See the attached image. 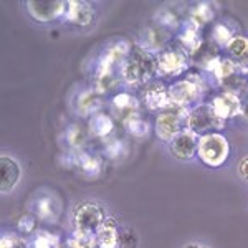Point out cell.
I'll return each instance as SVG.
<instances>
[{"mask_svg": "<svg viewBox=\"0 0 248 248\" xmlns=\"http://www.w3.org/2000/svg\"><path fill=\"white\" fill-rule=\"evenodd\" d=\"M73 154V169H78L88 177H98L103 170V159L93 153H71Z\"/></svg>", "mask_w": 248, "mask_h": 248, "instance_id": "19", "label": "cell"}, {"mask_svg": "<svg viewBox=\"0 0 248 248\" xmlns=\"http://www.w3.org/2000/svg\"><path fill=\"white\" fill-rule=\"evenodd\" d=\"M121 233L114 218H106L103 227L96 233L98 248H121Z\"/></svg>", "mask_w": 248, "mask_h": 248, "instance_id": "20", "label": "cell"}, {"mask_svg": "<svg viewBox=\"0 0 248 248\" xmlns=\"http://www.w3.org/2000/svg\"><path fill=\"white\" fill-rule=\"evenodd\" d=\"M142 105L157 113L169 108V85H166L162 79H154L146 85L142 91Z\"/></svg>", "mask_w": 248, "mask_h": 248, "instance_id": "17", "label": "cell"}, {"mask_svg": "<svg viewBox=\"0 0 248 248\" xmlns=\"http://www.w3.org/2000/svg\"><path fill=\"white\" fill-rule=\"evenodd\" d=\"M225 124V121H222L214 113L209 103H199L194 108H190L186 118V129L199 138L209 133H222Z\"/></svg>", "mask_w": 248, "mask_h": 248, "instance_id": "5", "label": "cell"}, {"mask_svg": "<svg viewBox=\"0 0 248 248\" xmlns=\"http://www.w3.org/2000/svg\"><path fill=\"white\" fill-rule=\"evenodd\" d=\"M0 248H31L30 242L17 232H2L0 233Z\"/></svg>", "mask_w": 248, "mask_h": 248, "instance_id": "27", "label": "cell"}, {"mask_svg": "<svg viewBox=\"0 0 248 248\" xmlns=\"http://www.w3.org/2000/svg\"><path fill=\"white\" fill-rule=\"evenodd\" d=\"M105 207L96 201H81L77 203L71 215L73 232L83 235H96L106 222Z\"/></svg>", "mask_w": 248, "mask_h": 248, "instance_id": "4", "label": "cell"}, {"mask_svg": "<svg viewBox=\"0 0 248 248\" xmlns=\"http://www.w3.org/2000/svg\"><path fill=\"white\" fill-rule=\"evenodd\" d=\"M96 18V10L93 3L85 2V0H68L66 2V10L63 15V20L70 25L75 27H90L93 25Z\"/></svg>", "mask_w": 248, "mask_h": 248, "instance_id": "15", "label": "cell"}, {"mask_svg": "<svg viewBox=\"0 0 248 248\" xmlns=\"http://www.w3.org/2000/svg\"><path fill=\"white\" fill-rule=\"evenodd\" d=\"M29 212H31L37 217L38 222L55 223L60 217V212H62V202L53 192L42 190L31 201Z\"/></svg>", "mask_w": 248, "mask_h": 248, "instance_id": "9", "label": "cell"}, {"mask_svg": "<svg viewBox=\"0 0 248 248\" xmlns=\"http://www.w3.org/2000/svg\"><path fill=\"white\" fill-rule=\"evenodd\" d=\"M197 142H199V136L184 129L181 134H177L169 142V153L177 161L189 162L197 155Z\"/></svg>", "mask_w": 248, "mask_h": 248, "instance_id": "16", "label": "cell"}, {"mask_svg": "<svg viewBox=\"0 0 248 248\" xmlns=\"http://www.w3.org/2000/svg\"><path fill=\"white\" fill-rule=\"evenodd\" d=\"M220 51H222V48H218L215 43H212L210 40H203L202 45L190 55V65H195L201 70L214 73L220 58H222Z\"/></svg>", "mask_w": 248, "mask_h": 248, "instance_id": "18", "label": "cell"}, {"mask_svg": "<svg viewBox=\"0 0 248 248\" xmlns=\"http://www.w3.org/2000/svg\"><path fill=\"white\" fill-rule=\"evenodd\" d=\"M232 146L223 133H209L199 138L197 142V161L210 169H218L225 166L230 159Z\"/></svg>", "mask_w": 248, "mask_h": 248, "instance_id": "3", "label": "cell"}, {"mask_svg": "<svg viewBox=\"0 0 248 248\" xmlns=\"http://www.w3.org/2000/svg\"><path fill=\"white\" fill-rule=\"evenodd\" d=\"M114 129H116L114 118L108 113H103V111L88 119V133L94 136V138L106 139L114 133Z\"/></svg>", "mask_w": 248, "mask_h": 248, "instance_id": "21", "label": "cell"}, {"mask_svg": "<svg viewBox=\"0 0 248 248\" xmlns=\"http://www.w3.org/2000/svg\"><path fill=\"white\" fill-rule=\"evenodd\" d=\"M111 116L114 118V121H119L126 124L129 119H133L134 116L139 114V99L134 94L121 91V93H114L111 98Z\"/></svg>", "mask_w": 248, "mask_h": 248, "instance_id": "14", "label": "cell"}, {"mask_svg": "<svg viewBox=\"0 0 248 248\" xmlns=\"http://www.w3.org/2000/svg\"><path fill=\"white\" fill-rule=\"evenodd\" d=\"M182 248H210V247L205 245V243H201V242H189V243H186Z\"/></svg>", "mask_w": 248, "mask_h": 248, "instance_id": "32", "label": "cell"}, {"mask_svg": "<svg viewBox=\"0 0 248 248\" xmlns=\"http://www.w3.org/2000/svg\"><path fill=\"white\" fill-rule=\"evenodd\" d=\"M212 18H214V7H212V3L201 2L195 3L189 10V20L187 22L192 23L194 27H197L199 30H202L207 23L212 22Z\"/></svg>", "mask_w": 248, "mask_h": 248, "instance_id": "24", "label": "cell"}, {"mask_svg": "<svg viewBox=\"0 0 248 248\" xmlns=\"http://www.w3.org/2000/svg\"><path fill=\"white\" fill-rule=\"evenodd\" d=\"M103 99L105 96L99 94L94 88H83L73 98V109L79 118L90 119L91 116L101 113Z\"/></svg>", "mask_w": 248, "mask_h": 248, "instance_id": "12", "label": "cell"}, {"mask_svg": "<svg viewBox=\"0 0 248 248\" xmlns=\"http://www.w3.org/2000/svg\"><path fill=\"white\" fill-rule=\"evenodd\" d=\"M189 109H184V108H175L169 106L166 109L159 111L155 116V136H157L161 141L169 144L172 139L177 134H181L186 129V118Z\"/></svg>", "mask_w": 248, "mask_h": 248, "instance_id": "7", "label": "cell"}, {"mask_svg": "<svg viewBox=\"0 0 248 248\" xmlns=\"http://www.w3.org/2000/svg\"><path fill=\"white\" fill-rule=\"evenodd\" d=\"M124 126H126L127 133H129L131 136H136V138H146V136L149 134V129H151V126L147 124V121H144V119L141 118V114L134 116V118L129 119Z\"/></svg>", "mask_w": 248, "mask_h": 248, "instance_id": "29", "label": "cell"}, {"mask_svg": "<svg viewBox=\"0 0 248 248\" xmlns=\"http://www.w3.org/2000/svg\"><path fill=\"white\" fill-rule=\"evenodd\" d=\"M88 131L78 124H71L63 133V142L66 146V153H83L88 142Z\"/></svg>", "mask_w": 248, "mask_h": 248, "instance_id": "23", "label": "cell"}, {"mask_svg": "<svg viewBox=\"0 0 248 248\" xmlns=\"http://www.w3.org/2000/svg\"><path fill=\"white\" fill-rule=\"evenodd\" d=\"M66 248H98L96 235H83L73 232V235L66 240Z\"/></svg>", "mask_w": 248, "mask_h": 248, "instance_id": "28", "label": "cell"}, {"mask_svg": "<svg viewBox=\"0 0 248 248\" xmlns=\"http://www.w3.org/2000/svg\"><path fill=\"white\" fill-rule=\"evenodd\" d=\"M121 153H126V149H124L123 141H119V139H109V141L105 144V154H106V157H109V159H119V157H121Z\"/></svg>", "mask_w": 248, "mask_h": 248, "instance_id": "30", "label": "cell"}, {"mask_svg": "<svg viewBox=\"0 0 248 248\" xmlns=\"http://www.w3.org/2000/svg\"><path fill=\"white\" fill-rule=\"evenodd\" d=\"M169 43H170V31L161 27L159 23H153V25L142 29L138 46L153 55H159L166 48H169Z\"/></svg>", "mask_w": 248, "mask_h": 248, "instance_id": "10", "label": "cell"}, {"mask_svg": "<svg viewBox=\"0 0 248 248\" xmlns=\"http://www.w3.org/2000/svg\"><path fill=\"white\" fill-rule=\"evenodd\" d=\"M233 37H235V31L223 22H217L210 31V42L215 43V45L218 48H222V50L227 46V43H229Z\"/></svg>", "mask_w": 248, "mask_h": 248, "instance_id": "25", "label": "cell"}, {"mask_svg": "<svg viewBox=\"0 0 248 248\" xmlns=\"http://www.w3.org/2000/svg\"><path fill=\"white\" fill-rule=\"evenodd\" d=\"M25 10L35 22L53 23L57 20H63L66 2L63 0H29L25 2Z\"/></svg>", "mask_w": 248, "mask_h": 248, "instance_id": "8", "label": "cell"}, {"mask_svg": "<svg viewBox=\"0 0 248 248\" xmlns=\"http://www.w3.org/2000/svg\"><path fill=\"white\" fill-rule=\"evenodd\" d=\"M119 78L124 85L131 88L149 85L151 81L157 79L155 55L139 46H134L119 68Z\"/></svg>", "mask_w": 248, "mask_h": 248, "instance_id": "1", "label": "cell"}, {"mask_svg": "<svg viewBox=\"0 0 248 248\" xmlns=\"http://www.w3.org/2000/svg\"><path fill=\"white\" fill-rule=\"evenodd\" d=\"M38 232V220L31 212H25L17 220V233L22 237H29V235H35Z\"/></svg>", "mask_w": 248, "mask_h": 248, "instance_id": "26", "label": "cell"}, {"mask_svg": "<svg viewBox=\"0 0 248 248\" xmlns=\"http://www.w3.org/2000/svg\"><path fill=\"white\" fill-rule=\"evenodd\" d=\"M225 57L235 62L238 66L248 68V37L247 35H235L233 38L227 43Z\"/></svg>", "mask_w": 248, "mask_h": 248, "instance_id": "22", "label": "cell"}, {"mask_svg": "<svg viewBox=\"0 0 248 248\" xmlns=\"http://www.w3.org/2000/svg\"><path fill=\"white\" fill-rule=\"evenodd\" d=\"M240 116H242L243 119L248 123V99H245L243 101V106H242V113H240Z\"/></svg>", "mask_w": 248, "mask_h": 248, "instance_id": "33", "label": "cell"}, {"mask_svg": "<svg viewBox=\"0 0 248 248\" xmlns=\"http://www.w3.org/2000/svg\"><path fill=\"white\" fill-rule=\"evenodd\" d=\"M190 66V57L181 46H169L155 55L157 79H174L187 73Z\"/></svg>", "mask_w": 248, "mask_h": 248, "instance_id": "6", "label": "cell"}, {"mask_svg": "<svg viewBox=\"0 0 248 248\" xmlns=\"http://www.w3.org/2000/svg\"><path fill=\"white\" fill-rule=\"evenodd\" d=\"M207 86L199 73H186L182 78L169 85V106L190 109L199 105V99L205 93Z\"/></svg>", "mask_w": 248, "mask_h": 248, "instance_id": "2", "label": "cell"}, {"mask_svg": "<svg viewBox=\"0 0 248 248\" xmlns=\"http://www.w3.org/2000/svg\"><path fill=\"white\" fill-rule=\"evenodd\" d=\"M209 105L212 106L214 113L218 116L222 121H230L235 116H240L242 113V106L243 101L238 98V96L229 93V91L220 90L217 94H214L209 99Z\"/></svg>", "mask_w": 248, "mask_h": 248, "instance_id": "13", "label": "cell"}, {"mask_svg": "<svg viewBox=\"0 0 248 248\" xmlns=\"http://www.w3.org/2000/svg\"><path fill=\"white\" fill-rule=\"evenodd\" d=\"M22 166L14 155L0 154V194H12L22 181Z\"/></svg>", "mask_w": 248, "mask_h": 248, "instance_id": "11", "label": "cell"}, {"mask_svg": "<svg viewBox=\"0 0 248 248\" xmlns=\"http://www.w3.org/2000/svg\"><path fill=\"white\" fill-rule=\"evenodd\" d=\"M237 172L243 181L248 182V155H243V157L240 159V162L237 166Z\"/></svg>", "mask_w": 248, "mask_h": 248, "instance_id": "31", "label": "cell"}]
</instances>
